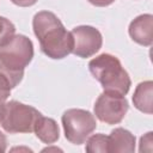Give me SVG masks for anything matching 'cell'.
<instances>
[{
  "label": "cell",
  "instance_id": "cell-19",
  "mask_svg": "<svg viewBox=\"0 0 153 153\" xmlns=\"http://www.w3.org/2000/svg\"><path fill=\"white\" fill-rule=\"evenodd\" d=\"M47 151H61L60 148H56V147H53V148H44V149H42V152H47Z\"/></svg>",
  "mask_w": 153,
  "mask_h": 153
},
{
  "label": "cell",
  "instance_id": "cell-16",
  "mask_svg": "<svg viewBox=\"0 0 153 153\" xmlns=\"http://www.w3.org/2000/svg\"><path fill=\"white\" fill-rule=\"evenodd\" d=\"M14 5L20 6V7H30L37 2V0H11Z\"/></svg>",
  "mask_w": 153,
  "mask_h": 153
},
{
  "label": "cell",
  "instance_id": "cell-6",
  "mask_svg": "<svg viewBox=\"0 0 153 153\" xmlns=\"http://www.w3.org/2000/svg\"><path fill=\"white\" fill-rule=\"evenodd\" d=\"M93 110L99 121L106 124H117L128 112L129 104L122 94L103 92L97 98Z\"/></svg>",
  "mask_w": 153,
  "mask_h": 153
},
{
  "label": "cell",
  "instance_id": "cell-18",
  "mask_svg": "<svg viewBox=\"0 0 153 153\" xmlns=\"http://www.w3.org/2000/svg\"><path fill=\"white\" fill-rule=\"evenodd\" d=\"M6 149H7V139L6 135L0 130V153L6 152Z\"/></svg>",
  "mask_w": 153,
  "mask_h": 153
},
{
  "label": "cell",
  "instance_id": "cell-11",
  "mask_svg": "<svg viewBox=\"0 0 153 153\" xmlns=\"http://www.w3.org/2000/svg\"><path fill=\"white\" fill-rule=\"evenodd\" d=\"M33 131L43 143H54L60 137V129L54 118L39 116L35 123Z\"/></svg>",
  "mask_w": 153,
  "mask_h": 153
},
{
  "label": "cell",
  "instance_id": "cell-15",
  "mask_svg": "<svg viewBox=\"0 0 153 153\" xmlns=\"http://www.w3.org/2000/svg\"><path fill=\"white\" fill-rule=\"evenodd\" d=\"M11 94V87L0 80V110Z\"/></svg>",
  "mask_w": 153,
  "mask_h": 153
},
{
  "label": "cell",
  "instance_id": "cell-1",
  "mask_svg": "<svg viewBox=\"0 0 153 153\" xmlns=\"http://www.w3.org/2000/svg\"><path fill=\"white\" fill-rule=\"evenodd\" d=\"M32 29L39 41L41 50L50 59L60 60L73 50V37L57 16L50 11H41L33 16Z\"/></svg>",
  "mask_w": 153,
  "mask_h": 153
},
{
  "label": "cell",
  "instance_id": "cell-7",
  "mask_svg": "<svg viewBox=\"0 0 153 153\" xmlns=\"http://www.w3.org/2000/svg\"><path fill=\"white\" fill-rule=\"evenodd\" d=\"M73 50L72 53L81 59L93 56L103 44V37L99 30L90 25L75 26L72 31Z\"/></svg>",
  "mask_w": 153,
  "mask_h": 153
},
{
  "label": "cell",
  "instance_id": "cell-4",
  "mask_svg": "<svg viewBox=\"0 0 153 153\" xmlns=\"http://www.w3.org/2000/svg\"><path fill=\"white\" fill-rule=\"evenodd\" d=\"M42 114L31 105L18 100L6 102L0 110V124L10 134L31 133Z\"/></svg>",
  "mask_w": 153,
  "mask_h": 153
},
{
  "label": "cell",
  "instance_id": "cell-5",
  "mask_svg": "<svg viewBox=\"0 0 153 153\" xmlns=\"http://www.w3.org/2000/svg\"><path fill=\"white\" fill-rule=\"evenodd\" d=\"M65 137L73 145L84 143L97 128L94 116L84 109H68L61 117Z\"/></svg>",
  "mask_w": 153,
  "mask_h": 153
},
{
  "label": "cell",
  "instance_id": "cell-17",
  "mask_svg": "<svg viewBox=\"0 0 153 153\" xmlns=\"http://www.w3.org/2000/svg\"><path fill=\"white\" fill-rule=\"evenodd\" d=\"M90 4L97 6V7H105V6H109L111 5L115 0H87Z\"/></svg>",
  "mask_w": 153,
  "mask_h": 153
},
{
  "label": "cell",
  "instance_id": "cell-2",
  "mask_svg": "<svg viewBox=\"0 0 153 153\" xmlns=\"http://www.w3.org/2000/svg\"><path fill=\"white\" fill-rule=\"evenodd\" d=\"M33 44L25 35H14L0 47V80L14 88L24 76L25 67L32 61Z\"/></svg>",
  "mask_w": 153,
  "mask_h": 153
},
{
  "label": "cell",
  "instance_id": "cell-13",
  "mask_svg": "<svg viewBox=\"0 0 153 153\" xmlns=\"http://www.w3.org/2000/svg\"><path fill=\"white\" fill-rule=\"evenodd\" d=\"M16 33L14 24L5 17L0 16V47L8 43Z\"/></svg>",
  "mask_w": 153,
  "mask_h": 153
},
{
  "label": "cell",
  "instance_id": "cell-14",
  "mask_svg": "<svg viewBox=\"0 0 153 153\" xmlns=\"http://www.w3.org/2000/svg\"><path fill=\"white\" fill-rule=\"evenodd\" d=\"M152 131L146 133L143 136L140 137V152H151L152 151Z\"/></svg>",
  "mask_w": 153,
  "mask_h": 153
},
{
  "label": "cell",
  "instance_id": "cell-10",
  "mask_svg": "<svg viewBox=\"0 0 153 153\" xmlns=\"http://www.w3.org/2000/svg\"><path fill=\"white\" fill-rule=\"evenodd\" d=\"M152 97H153V81L146 80L141 81L133 94V103L134 106L147 115H151L153 112V104H152Z\"/></svg>",
  "mask_w": 153,
  "mask_h": 153
},
{
  "label": "cell",
  "instance_id": "cell-3",
  "mask_svg": "<svg viewBox=\"0 0 153 153\" xmlns=\"http://www.w3.org/2000/svg\"><path fill=\"white\" fill-rule=\"evenodd\" d=\"M88 69L108 93L126 96L131 86L128 72L122 67L121 61L108 53H103L88 62Z\"/></svg>",
  "mask_w": 153,
  "mask_h": 153
},
{
  "label": "cell",
  "instance_id": "cell-9",
  "mask_svg": "<svg viewBox=\"0 0 153 153\" xmlns=\"http://www.w3.org/2000/svg\"><path fill=\"white\" fill-rule=\"evenodd\" d=\"M109 137V152H127L131 153L135 151V135L129 130L120 127L115 128Z\"/></svg>",
  "mask_w": 153,
  "mask_h": 153
},
{
  "label": "cell",
  "instance_id": "cell-12",
  "mask_svg": "<svg viewBox=\"0 0 153 153\" xmlns=\"http://www.w3.org/2000/svg\"><path fill=\"white\" fill-rule=\"evenodd\" d=\"M85 149L88 153H106L109 152V137L104 134H93L87 137Z\"/></svg>",
  "mask_w": 153,
  "mask_h": 153
},
{
  "label": "cell",
  "instance_id": "cell-8",
  "mask_svg": "<svg viewBox=\"0 0 153 153\" xmlns=\"http://www.w3.org/2000/svg\"><path fill=\"white\" fill-rule=\"evenodd\" d=\"M128 32L137 44L149 47L153 42V16L151 13L137 16L130 22Z\"/></svg>",
  "mask_w": 153,
  "mask_h": 153
}]
</instances>
